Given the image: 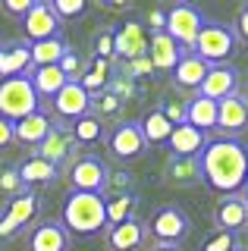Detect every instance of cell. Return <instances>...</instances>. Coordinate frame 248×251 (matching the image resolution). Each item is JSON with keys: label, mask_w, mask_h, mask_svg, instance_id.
I'll return each mask as SVG.
<instances>
[{"label": "cell", "mask_w": 248, "mask_h": 251, "mask_svg": "<svg viewBox=\"0 0 248 251\" xmlns=\"http://www.w3.org/2000/svg\"><path fill=\"white\" fill-rule=\"evenodd\" d=\"M201 163V182L214 195L232 198L245 192L248 179V145L239 138H214L198 157Z\"/></svg>", "instance_id": "obj_1"}, {"label": "cell", "mask_w": 248, "mask_h": 251, "mask_svg": "<svg viewBox=\"0 0 248 251\" xmlns=\"http://www.w3.org/2000/svg\"><path fill=\"white\" fill-rule=\"evenodd\" d=\"M60 223L66 226L69 235L91 239L107 229V198L95 192H69L63 198V217Z\"/></svg>", "instance_id": "obj_2"}, {"label": "cell", "mask_w": 248, "mask_h": 251, "mask_svg": "<svg viewBox=\"0 0 248 251\" xmlns=\"http://www.w3.org/2000/svg\"><path fill=\"white\" fill-rule=\"evenodd\" d=\"M236 47H239L236 28L226 25V22H217V19H204V25H201L198 41H195L192 50H195L207 66H226V63L236 57Z\"/></svg>", "instance_id": "obj_3"}, {"label": "cell", "mask_w": 248, "mask_h": 251, "mask_svg": "<svg viewBox=\"0 0 248 251\" xmlns=\"http://www.w3.org/2000/svg\"><path fill=\"white\" fill-rule=\"evenodd\" d=\"M41 110V98L32 88L28 75H13V78H0V116L10 123L25 120L28 113Z\"/></svg>", "instance_id": "obj_4"}, {"label": "cell", "mask_w": 248, "mask_h": 251, "mask_svg": "<svg viewBox=\"0 0 248 251\" xmlns=\"http://www.w3.org/2000/svg\"><path fill=\"white\" fill-rule=\"evenodd\" d=\"M69 192H95L104 195L107 185H110V170L107 163L95 154H79L73 163H69Z\"/></svg>", "instance_id": "obj_5"}, {"label": "cell", "mask_w": 248, "mask_h": 251, "mask_svg": "<svg viewBox=\"0 0 248 251\" xmlns=\"http://www.w3.org/2000/svg\"><path fill=\"white\" fill-rule=\"evenodd\" d=\"M201 25H204V16L192 3H176V6L167 10V28L164 31L182 47V50H192V47H195Z\"/></svg>", "instance_id": "obj_6"}, {"label": "cell", "mask_w": 248, "mask_h": 251, "mask_svg": "<svg viewBox=\"0 0 248 251\" xmlns=\"http://www.w3.org/2000/svg\"><path fill=\"white\" fill-rule=\"evenodd\" d=\"M38 207H41V201L28 188L22 195H16L13 201H6V210L0 214V239H16L19 232H25V226L35 223Z\"/></svg>", "instance_id": "obj_7"}, {"label": "cell", "mask_w": 248, "mask_h": 251, "mask_svg": "<svg viewBox=\"0 0 248 251\" xmlns=\"http://www.w3.org/2000/svg\"><path fill=\"white\" fill-rule=\"evenodd\" d=\"M107 151L116 160L129 163V160H138L142 154H148V141L142 135V123H120L107 132Z\"/></svg>", "instance_id": "obj_8"}, {"label": "cell", "mask_w": 248, "mask_h": 251, "mask_svg": "<svg viewBox=\"0 0 248 251\" xmlns=\"http://www.w3.org/2000/svg\"><path fill=\"white\" fill-rule=\"evenodd\" d=\"M148 44H151V35L138 19H129L120 28H113V53L126 63L148 57Z\"/></svg>", "instance_id": "obj_9"}, {"label": "cell", "mask_w": 248, "mask_h": 251, "mask_svg": "<svg viewBox=\"0 0 248 251\" xmlns=\"http://www.w3.org/2000/svg\"><path fill=\"white\" fill-rule=\"evenodd\" d=\"M148 229L160 245H179L185 235H189V217H185L179 207L170 204V207H160L157 214L151 217Z\"/></svg>", "instance_id": "obj_10"}, {"label": "cell", "mask_w": 248, "mask_h": 251, "mask_svg": "<svg viewBox=\"0 0 248 251\" xmlns=\"http://www.w3.org/2000/svg\"><path fill=\"white\" fill-rule=\"evenodd\" d=\"M60 25H63V22L57 19L53 6L44 3V0H35L32 10L25 13V19H22V31H25L28 44L48 41V38H57V35H60Z\"/></svg>", "instance_id": "obj_11"}, {"label": "cell", "mask_w": 248, "mask_h": 251, "mask_svg": "<svg viewBox=\"0 0 248 251\" xmlns=\"http://www.w3.org/2000/svg\"><path fill=\"white\" fill-rule=\"evenodd\" d=\"M217 129L223 132V138H236L248 132V98L242 91L217 104Z\"/></svg>", "instance_id": "obj_12"}, {"label": "cell", "mask_w": 248, "mask_h": 251, "mask_svg": "<svg viewBox=\"0 0 248 251\" xmlns=\"http://www.w3.org/2000/svg\"><path fill=\"white\" fill-rule=\"evenodd\" d=\"M50 104H53V113H57L60 120L75 123V120H82L85 113H91V94L82 88V82H66Z\"/></svg>", "instance_id": "obj_13"}, {"label": "cell", "mask_w": 248, "mask_h": 251, "mask_svg": "<svg viewBox=\"0 0 248 251\" xmlns=\"http://www.w3.org/2000/svg\"><path fill=\"white\" fill-rule=\"evenodd\" d=\"M239 85H242V75H239L236 66H229V63H226V66H211V73H207V78L201 82L198 94L220 104V100L239 94Z\"/></svg>", "instance_id": "obj_14"}, {"label": "cell", "mask_w": 248, "mask_h": 251, "mask_svg": "<svg viewBox=\"0 0 248 251\" xmlns=\"http://www.w3.org/2000/svg\"><path fill=\"white\" fill-rule=\"evenodd\" d=\"M75 138H73V132L66 129V126H53V129L48 132V138L41 141V145L35 148V154L41 157V160H48V163H53V167H63V163L73 157V151H75Z\"/></svg>", "instance_id": "obj_15"}, {"label": "cell", "mask_w": 248, "mask_h": 251, "mask_svg": "<svg viewBox=\"0 0 248 251\" xmlns=\"http://www.w3.org/2000/svg\"><path fill=\"white\" fill-rule=\"evenodd\" d=\"M73 235L60 220H44L28 232V251H69Z\"/></svg>", "instance_id": "obj_16"}, {"label": "cell", "mask_w": 248, "mask_h": 251, "mask_svg": "<svg viewBox=\"0 0 248 251\" xmlns=\"http://www.w3.org/2000/svg\"><path fill=\"white\" fill-rule=\"evenodd\" d=\"M32 69H35V63H32V47H28V41L0 44V78L32 75Z\"/></svg>", "instance_id": "obj_17"}, {"label": "cell", "mask_w": 248, "mask_h": 251, "mask_svg": "<svg viewBox=\"0 0 248 251\" xmlns=\"http://www.w3.org/2000/svg\"><path fill=\"white\" fill-rule=\"evenodd\" d=\"M207 73H211V66H207L195 50H182L179 63H176V69L170 75H173L176 88H185V91H195L198 94V88H201V82L207 78Z\"/></svg>", "instance_id": "obj_18"}, {"label": "cell", "mask_w": 248, "mask_h": 251, "mask_svg": "<svg viewBox=\"0 0 248 251\" xmlns=\"http://www.w3.org/2000/svg\"><path fill=\"white\" fill-rule=\"evenodd\" d=\"M207 132L195 129V126H173V135H170L167 148H170V157H201V151L207 148Z\"/></svg>", "instance_id": "obj_19"}, {"label": "cell", "mask_w": 248, "mask_h": 251, "mask_svg": "<svg viewBox=\"0 0 248 251\" xmlns=\"http://www.w3.org/2000/svg\"><path fill=\"white\" fill-rule=\"evenodd\" d=\"M50 129H53V123H50V116L44 113V110H35V113L25 116V120L13 123V135H16V141L25 145V148H38L44 138H48Z\"/></svg>", "instance_id": "obj_20"}, {"label": "cell", "mask_w": 248, "mask_h": 251, "mask_svg": "<svg viewBox=\"0 0 248 251\" xmlns=\"http://www.w3.org/2000/svg\"><path fill=\"white\" fill-rule=\"evenodd\" d=\"M16 173H19L22 185H25L28 192H35V188H41V185H50L53 179L60 176V170L53 167V163H48V160H41V157H38V154H28L25 160H19V167H16Z\"/></svg>", "instance_id": "obj_21"}, {"label": "cell", "mask_w": 248, "mask_h": 251, "mask_svg": "<svg viewBox=\"0 0 248 251\" xmlns=\"http://www.w3.org/2000/svg\"><path fill=\"white\" fill-rule=\"evenodd\" d=\"M145 226L148 223H142L138 217L126 220V223H120V226H110V229H107V248L110 251H135L145 242V235H148Z\"/></svg>", "instance_id": "obj_22"}, {"label": "cell", "mask_w": 248, "mask_h": 251, "mask_svg": "<svg viewBox=\"0 0 248 251\" xmlns=\"http://www.w3.org/2000/svg\"><path fill=\"white\" fill-rule=\"evenodd\" d=\"M148 57H151V63H154L157 73H173L176 63H179V57H182V47L176 44L167 31H154L151 44H148Z\"/></svg>", "instance_id": "obj_23"}, {"label": "cell", "mask_w": 248, "mask_h": 251, "mask_svg": "<svg viewBox=\"0 0 248 251\" xmlns=\"http://www.w3.org/2000/svg\"><path fill=\"white\" fill-rule=\"evenodd\" d=\"M214 223H217V229L242 232L245 226H248V204L242 201V195L223 198V201H220V207L214 210Z\"/></svg>", "instance_id": "obj_24"}, {"label": "cell", "mask_w": 248, "mask_h": 251, "mask_svg": "<svg viewBox=\"0 0 248 251\" xmlns=\"http://www.w3.org/2000/svg\"><path fill=\"white\" fill-rule=\"evenodd\" d=\"M28 78H32V88H35V94L41 100H53V98H57V91L69 82L60 66H38V69H32V75H28Z\"/></svg>", "instance_id": "obj_25"}, {"label": "cell", "mask_w": 248, "mask_h": 251, "mask_svg": "<svg viewBox=\"0 0 248 251\" xmlns=\"http://www.w3.org/2000/svg\"><path fill=\"white\" fill-rule=\"evenodd\" d=\"M28 47H32V63H35V69H38V66H60V60H63L66 53L73 50L63 35L48 38V41H35V44H28Z\"/></svg>", "instance_id": "obj_26"}, {"label": "cell", "mask_w": 248, "mask_h": 251, "mask_svg": "<svg viewBox=\"0 0 248 251\" xmlns=\"http://www.w3.org/2000/svg\"><path fill=\"white\" fill-rule=\"evenodd\" d=\"M142 135H145V141H148V148L151 145H167L170 141V135H173V123L164 116L160 107L148 110V116L142 120Z\"/></svg>", "instance_id": "obj_27"}, {"label": "cell", "mask_w": 248, "mask_h": 251, "mask_svg": "<svg viewBox=\"0 0 248 251\" xmlns=\"http://www.w3.org/2000/svg\"><path fill=\"white\" fill-rule=\"evenodd\" d=\"M167 179L173 185H195V182H201V163H198V157H170Z\"/></svg>", "instance_id": "obj_28"}, {"label": "cell", "mask_w": 248, "mask_h": 251, "mask_svg": "<svg viewBox=\"0 0 248 251\" xmlns=\"http://www.w3.org/2000/svg\"><path fill=\"white\" fill-rule=\"evenodd\" d=\"M189 104V126H195V129L207 132V129H217V100H207L195 94L192 100H185Z\"/></svg>", "instance_id": "obj_29"}, {"label": "cell", "mask_w": 248, "mask_h": 251, "mask_svg": "<svg viewBox=\"0 0 248 251\" xmlns=\"http://www.w3.org/2000/svg\"><path fill=\"white\" fill-rule=\"evenodd\" d=\"M107 85H110V60L91 57L88 66H85V75H82V88L88 94H100Z\"/></svg>", "instance_id": "obj_30"}, {"label": "cell", "mask_w": 248, "mask_h": 251, "mask_svg": "<svg viewBox=\"0 0 248 251\" xmlns=\"http://www.w3.org/2000/svg\"><path fill=\"white\" fill-rule=\"evenodd\" d=\"M135 204H138V198L132 192H120V195H113V198H107V229L132 220Z\"/></svg>", "instance_id": "obj_31"}, {"label": "cell", "mask_w": 248, "mask_h": 251, "mask_svg": "<svg viewBox=\"0 0 248 251\" xmlns=\"http://www.w3.org/2000/svg\"><path fill=\"white\" fill-rule=\"evenodd\" d=\"M69 132H73L75 145H95V141L107 138V132H104V123H100L95 113H85L82 120H75L73 126H69Z\"/></svg>", "instance_id": "obj_32"}, {"label": "cell", "mask_w": 248, "mask_h": 251, "mask_svg": "<svg viewBox=\"0 0 248 251\" xmlns=\"http://www.w3.org/2000/svg\"><path fill=\"white\" fill-rule=\"evenodd\" d=\"M120 110H123V100L116 98L110 88H104L100 94H91V113H95L100 123H104L107 116H116Z\"/></svg>", "instance_id": "obj_33"}, {"label": "cell", "mask_w": 248, "mask_h": 251, "mask_svg": "<svg viewBox=\"0 0 248 251\" xmlns=\"http://www.w3.org/2000/svg\"><path fill=\"white\" fill-rule=\"evenodd\" d=\"M22 192H25V185H22L16 167L0 170V195H3L6 201H13V198H16V195H22Z\"/></svg>", "instance_id": "obj_34"}, {"label": "cell", "mask_w": 248, "mask_h": 251, "mask_svg": "<svg viewBox=\"0 0 248 251\" xmlns=\"http://www.w3.org/2000/svg\"><path fill=\"white\" fill-rule=\"evenodd\" d=\"M236 248H239V232H226V229H217L201 245V251H236Z\"/></svg>", "instance_id": "obj_35"}, {"label": "cell", "mask_w": 248, "mask_h": 251, "mask_svg": "<svg viewBox=\"0 0 248 251\" xmlns=\"http://www.w3.org/2000/svg\"><path fill=\"white\" fill-rule=\"evenodd\" d=\"M85 66H88V60H82L75 50H69L63 60H60V69H63V75L69 78V82H82L85 75Z\"/></svg>", "instance_id": "obj_36"}, {"label": "cell", "mask_w": 248, "mask_h": 251, "mask_svg": "<svg viewBox=\"0 0 248 251\" xmlns=\"http://www.w3.org/2000/svg\"><path fill=\"white\" fill-rule=\"evenodd\" d=\"M53 13H57V19H75V16H82L85 10H88V3L85 0H53Z\"/></svg>", "instance_id": "obj_37"}, {"label": "cell", "mask_w": 248, "mask_h": 251, "mask_svg": "<svg viewBox=\"0 0 248 251\" xmlns=\"http://www.w3.org/2000/svg\"><path fill=\"white\" fill-rule=\"evenodd\" d=\"M160 110H164V116L173 126H185V123H189V104H185V100H167Z\"/></svg>", "instance_id": "obj_38"}, {"label": "cell", "mask_w": 248, "mask_h": 251, "mask_svg": "<svg viewBox=\"0 0 248 251\" xmlns=\"http://www.w3.org/2000/svg\"><path fill=\"white\" fill-rule=\"evenodd\" d=\"M95 57H100V60H113L116 57V53H113V28H107V31H100V35H98Z\"/></svg>", "instance_id": "obj_39"}, {"label": "cell", "mask_w": 248, "mask_h": 251, "mask_svg": "<svg viewBox=\"0 0 248 251\" xmlns=\"http://www.w3.org/2000/svg\"><path fill=\"white\" fill-rule=\"evenodd\" d=\"M151 73H157V69H154V63H151V57H138V60H132V63H129V78L151 75Z\"/></svg>", "instance_id": "obj_40"}, {"label": "cell", "mask_w": 248, "mask_h": 251, "mask_svg": "<svg viewBox=\"0 0 248 251\" xmlns=\"http://www.w3.org/2000/svg\"><path fill=\"white\" fill-rule=\"evenodd\" d=\"M32 3L35 0H3V10L10 16H22V19H25V13L32 10Z\"/></svg>", "instance_id": "obj_41"}, {"label": "cell", "mask_w": 248, "mask_h": 251, "mask_svg": "<svg viewBox=\"0 0 248 251\" xmlns=\"http://www.w3.org/2000/svg\"><path fill=\"white\" fill-rule=\"evenodd\" d=\"M145 28H151V35H154V31H164L167 28V13L164 10H151L148 13V25H145Z\"/></svg>", "instance_id": "obj_42"}, {"label": "cell", "mask_w": 248, "mask_h": 251, "mask_svg": "<svg viewBox=\"0 0 248 251\" xmlns=\"http://www.w3.org/2000/svg\"><path fill=\"white\" fill-rule=\"evenodd\" d=\"M13 141H16V135H13V123L0 116V148H10Z\"/></svg>", "instance_id": "obj_43"}, {"label": "cell", "mask_w": 248, "mask_h": 251, "mask_svg": "<svg viewBox=\"0 0 248 251\" xmlns=\"http://www.w3.org/2000/svg\"><path fill=\"white\" fill-rule=\"evenodd\" d=\"M236 38L248 41V10H242V13L236 16Z\"/></svg>", "instance_id": "obj_44"}, {"label": "cell", "mask_w": 248, "mask_h": 251, "mask_svg": "<svg viewBox=\"0 0 248 251\" xmlns=\"http://www.w3.org/2000/svg\"><path fill=\"white\" fill-rule=\"evenodd\" d=\"M154 251H182V248H179V245H157Z\"/></svg>", "instance_id": "obj_45"}, {"label": "cell", "mask_w": 248, "mask_h": 251, "mask_svg": "<svg viewBox=\"0 0 248 251\" xmlns=\"http://www.w3.org/2000/svg\"><path fill=\"white\" fill-rule=\"evenodd\" d=\"M242 201H245V204H248V188H245V192H242Z\"/></svg>", "instance_id": "obj_46"}, {"label": "cell", "mask_w": 248, "mask_h": 251, "mask_svg": "<svg viewBox=\"0 0 248 251\" xmlns=\"http://www.w3.org/2000/svg\"><path fill=\"white\" fill-rule=\"evenodd\" d=\"M245 98H248V85H245Z\"/></svg>", "instance_id": "obj_47"}, {"label": "cell", "mask_w": 248, "mask_h": 251, "mask_svg": "<svg viewBox=\"0 0 248 251\" xmlns=\"http://www.w3.org/2000/svg\"><path fill=\"white\" fill-rule=\"evenodd\" d=\"M236 251H248V248H236Z\"/></svg>", "instance_id": "obj_48"}, {"label": "cell", "mask_w": 248, "mask_h": 251, "mask_svg": "<svg viewBox=\"0 0 248 251\" xmlns=\"http://www.w3.org/2000/svg\"><path fill=\"white\" fill-rule=\"evenodd\" d=\"M245 188H248V179H245Z\"/></svg>", "instance_id": "obj_49"}, {"label": "cell", "mask_w": 248, "mask_h": 251, "mask_svg": "<svg viewBox=\"0 0 248 251\" xmlns=\"http://www.w3.org/2000/svg\"><path fill=\"white\" fill-rule=\"evenodd\" d=\"M245 10H248V6H245Z\"/></svg>", "instance_id": "obj_50"}]
</instances>
